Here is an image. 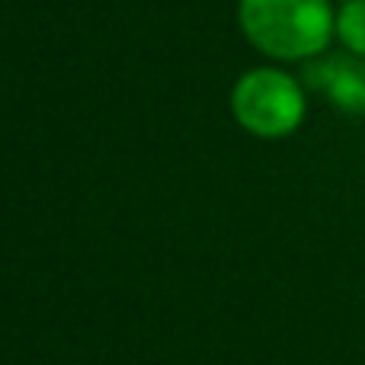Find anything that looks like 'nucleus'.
<instances>
[{
    "label": "nucleus",
    "instance_id": "obj_2",
    "mask_svg": "<svg viewBox=\"0 0 365 365\" xmlns=\"http://www.w3.org/2000/svg\"><path fill=\"white\" fill-rule=\"evenodd\" d=\"M231 109L234 119L257 138H285L304 119V93L285 71L257 68L237 81Z\"/></svg>",
    "mask_w": 365,
    "mask_h": 365
},
{
    "label": "nucleus",
    "instance_id": "obj_3",
    "mask_svg": "<svg viewBox=\"0 0 365 365\" xmlns=\"http://www.w3.org/2000/svg\"><path fill=\"white\" fill-rule=\"evenodd\" d=\"M311 87L327 93L343 113H365V71L353 58H327L308 68Z\"/></svg>",
    "mask_w": 365,
    "mask_h": 365
},
{
    "label": "nucleus",
    "instance_id": "obj_1",
    "mask_svg": "<svg viewBox=\"0 0 365 365\" xmlns=\"http://www.w3.org/2000/svg\"><path fill=\"white\" fill-rule=\"evenodd\" d=\"M240 29L263 55L302 61L327 48L336 13L327 0H240Z\"/></svg>",
    "mask_w": 365,
    "mask_h": 365
},
{
    "label": "nucleus",
    "instance_id": "obj_4",
    "mask_svg": "<svg viewBox=\"0 0 365 365\" xmlns=\"http://www.w3.org/2000/svg\"><path fill=\"white\" fill-rule=\"evenodd\" d=\"M334 36L356 58H365V0H346L334 19Z\"/></svg>",
    "mask_w": 365,
    "mask_h": 365
}]
</instances>
